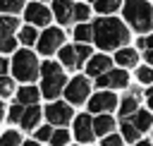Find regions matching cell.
Listing matches in <instances>:
<instances>
[{
  "label": "cell",
  "instance_id": "16",
  "mask_svg": "<svg viewBox=\"0 0 153 146\" xmlns=\"http://www.w3.org/2000/svg\"><path fill=\"white\" fill-rule=\"evenodd\" d=\"M112 127H115V120H112L110 115H100V117H96V122H93V132H96V134H108Z\"/></svg>",
  "mask_w": 153,
  "mask_h": 146
},
{
  "label": "cell",
  "instance_id": "29",
  "mask_svg": "<svg viewBox=\"0 0 153 146\" xmlns=\"http://www.w3.org/2000/svg\"><path fill=\"white\" fill-rule=\"evenodd\" d=\"M0 146H19V134L17 132H7L0 136Z\"/></svg>",
  "mask_w": 153,
  "mask_h": 146
},
{
  "label": "cell",
  "instance_id": "14",
  "mask_svg": "<svg viewBox=\"0 0 153 146\" xmlns=\"http://www.w3.org/2000/svg\"><path fill=\"white\" fill-rule=\"evenodd\" d=\"M60 60H62V65H67V67H79L76 48H72V45H65V48L60 50Z\"/></svg>",
  "mask_w": 153,
  "mask_h": 146
},
{
  "label": "cell",
  "instance_id": "11",
  "mask_svg": "<svg viewBox=\"0 0 153 146\" xmlns=\"http://www.w3.org/2000/svg\"><path fill=\"white\" fill-rule=\"evenodd\" d=\"M110 65H112V62H110V57H105V55H98V57H91V60H88V65H86V72H88L91 77H96V79H98V77H103V74L110 69Z\"/></svg>",
  "mask_w": 153,
  "mask_h": 146
},
{
  "label": "cell",
  "instance_id": "34",
  "mask_svg": "<svg viewBox=\"0 0 153 146\" xmlns=\"http://www.w3.org/2000/svg\"><path fill=\"white\" fill-rule=\"evenodd\" d=\"M76 57H79V65H81L84 60L91 57V48L88 45H76Z\"/></svg>",
  "mask_w": 153,
  "mask_h": 146
},
{
  "label": "cell",
  "instance_id": "35",
  "mask_svg": "<svg viewBox=\"0 0 153 146\" xmlns=\"http://www.w3.org/2000/svg\"><path fill=\"white\" fill-rule=\"evenodd\" d=\"M139 79H141L143 84H151V81H153V69H151V67H141V69H139Z\"/></svg>",
  "mask_w": 153,
  "mask_h": 146
},
{
  "label": "cell",
  "instance_id": "36",
  "mask_svg": "<svg viewBox=\"0 0 153 146\" xmlns=\"http://www.w3.org/2000/svg\"><path fill=\"white\" fill-rule=\"evenodd\" d=\"M53 134H55V132H53L50 127H38V129H36V136H38L41 141H43V139H53Z\"/></svg>",
  "mask_w": 153,
  "mask_h": 146
},
{
  "label": "cell",
  "instance_id": "6",
  "mask_svg": "<svg viewBox=\"0 0 153 146\" xmlns=\"http://www.w3.org/2000/svg\"><path fill=\"white\" fill-rule=\"evenodd\" d=\"M62 41H65V34L60 29H48L38 38V50L41 53H53V50H57V45H62Z\"/></svg>",
  "mask_w": 153,
  "mask_h": 146
},
{
  "label": "cell",
  "instance_id": "9",
  "mask_svg": "<svg viewBox=\"0 0 153 146\" xmlns=\"http://www.w3.org/2000/svg\"><path fill=\"white\" fill-rule=\"evenodd\" d=\"M31 24H38V26H45L48 22H50V12L43 7V5H38V2H31L29 7H26V14H24Z\"/></svg>",
  "mask_w": 153,
  "mask_h": 146
},
{
  "label": "cell",
  "instance_id": "47",
  "mask_svg": "<svg viewBox=\"0 0 153 146\" xmlns=\"http://www.w3.org/2000/svg\"><path fill=\"white\" fill-rule=\"evenodd\" d=\"M36 2H38V0H36Z\"/></svg>",
  "mask_w": 153,
  "mask_h": 146
},
{
  "label": "cell",
  "instance_id": "44",
  "mask_svg": "<svg viewBox=\"0 0 153 146\" xmlns=\"http://www.w3.org/2000/svg\"><path fill=\"white\" fill-rule=\"evenodd\" d=\"M2 115H5V108H2V103H0V120H2Z\"/></svg>",
  "mask_w": 153,
  "mask_h": 146
},
{
  "label": "cell",
  "instance_id": "1",
  "mask_svg": "<svg viewBox=\"0 0 153 146\" xmlns=\"http://www.w3.org/2000/svg\"><path fill=\"white\" fill-rule=\"evenodd\" d=\"M93 38H96V43H98L100 48L112 50V48L124 45V43L129 41V31L124 29L122 22L105 17V19H98V22L93 24Z\"/></svg>",
  "mask_w": 153,
  "mask_h": 146
},
{
  "label": "cell",
  "instance_id": "43",
  "mask_svg": "<svg viewBox=\"0 0 153 146\" xmlns=\"http://www.w3.org/2000/svg\"><path fill=\"white\" fill-rule=\"evenodd\" d=\"M22 146H41V144H38V141H24Z\"/></svg>",
  "mask_w": 153,
  "mask_h": 146
},
{
  "label": "cell",
  "instance_id": "38",
  "mask_svg": "<svg viewBox=\"0 0 153 146\" xmlns=\"http://www.w3.org/2000/svg\"><path fill=\"white\" fill-rule=\"evenodd\" d=\"M96 84H98L100 89H103V86H110V77H108V74H103V77H98V79H96Z\"/></svg>",
  "mask_w": 153,
  "mask_h": 146
},
{
  "label": "cell",
  "instance_id": "12",
  "mask_svg": "<svg viewBox=\"0 0 153 146\" xmlns=\"http://www.w3.org/2000/svg\"><path fill=\"white\" fill-rule=\"evenodd\" d=\"M53 10H55V17L60 24H69L74 19V7L69 0H55L53 2Z\"/></svg>",
  "mask_w": 153,
  "mask_h": 146
},
{
  "label": "cell",
  "instance_id": "40",
  "mask_svg": "<svg viewBox=\"0 0 153 146\" xmlns=\"http://www.w3.org/2000/svg\"><path fill=\"white\" fill-rule=\"evenodd\" d=\"M5 69H7V62L0 57V77H5Z\"/></svg>",
  "mask_w": 153,
  "mask_h": 146
},
{
  "label": "cell",
  "instance_id": "42",
  "mask_svg": "<svg viewBox=\"0 0 153 146\" xmlns=\"http://www.w3.org/2000/svg\"><path fill=\"white\" fill-rule=\"evenodd\" d=\"M146 60H148V65H153V50H148V53H146Z\"/></svg>",
  "mask_w": 153,
  "mask_h": 146
},
{
  "label": "cell",
  "instance_id": "10",
  "mask_svg": "<svg viewBox=\"0 0 153 146\" xmlns=\"http://www.w3.org/2000/svg\"><path fill=\"white\" fill-rule=\"evenodd\" d=\"M115 96L110 93V91H100V93H96L93 98H91V103H88V110H112L115 108Z\"/></svg>",
  "mask_w": 153,
  "mask_h": 146
},
{
  "label": "cell",
  "instance_id": "41",
  "mask_svg": "<svg viewBox=\"0 0 153 146\" xmlns=\"http://www.w3.org/2000/svg\"><path fill=\"white\" fill-rule=\"evenodd\" d=\"M146 96H148V105H151V108H153V86H151V89H148V91H146Z\"/></svg>",
  "mask_w": 153,
  "mask_h": 146
},
{
  "label": "cell",
  "instance_id": "45",
  "mask_svg": "<svg viewBox=\"0 0 153 146\" xmlns=\"http://www.w3.org/2000/svg\"><path fill=\"white\" fill-rule=\"evenodd\" d=\"M136 146H151V144H148V141H139Z\"/></svg>",
  "mask_w": 153,
  "mask_h": 146
},
{
  "label": "cell",
  "instance_id": "31",
  "mask_svg": "<svg viewBox=\"0 0 153 146\" xmlns=\"http://www.w3.org/2000/svg\"><path fill=\"white\" fill-rule=\"evenodd\" d=\"M67 139H69V134H67L65 129H57V132L53 134L50 144H53V146H65V144H67Z\"/></svg>",
  "mask_w": 153,
  "mask_h": 146
},
{
  "label": "cell",
  "instance_id": "3",
  "mask_svg": "<svg viewBox=\"0 0 153 146\" xmlns=\"http://www.w3.org/2000/svg\"><path fill=\"white\" fill-rule=\"evenodd\" d=\"M12 72L19 81H31L38 77V62H36V55L31 50H19L14 53V60H12Z\"/></svg>",
  "mask_w": 153,
  "mask_h": 146
},
{
  "label": "cell",
  "instance_id": "19",
  "mask_svg": "<svg viewBox=\"0 0 153 146\" xmlns=\"http://www.w3.org/2000/svg\"><path fill=\"white\" fill-rule=\"evenodd\" d=\"M139 132H143V129H148L151 127V115L146 112V110H139L136 115H134V122H131Z\"/></svg>",
  "mask_w": 153,
  "mask_h": 146
},
{
  "label": "cell",
  "instance_id": "18",
  "mask_svg": "<svg viewBox=\"0 0 153 146\" xmlns=\"http://www.w3.org/2000/svg\"><path fill=\"white\" fill-rule=\"evenodd\" d=\"M122 110V117H129V115H136V110H139V103H136V98L134 96H127L124 101H122V105H120Z\"/></svg>",
  "mask_w": 153,
  "mask_h": 146
},
{
  "label": "cell",
  "instance_id": "32",
  "mask_svg": "<svg viewBox=\"0 0 153 146\" xmlns=\"http://www.w3.org/2000/svg\"><path fill=\"white\" fill-rule=\"evenodd\" d=\"M14 50V38L12 36H0V53H10Z\"/></svg>",
  "mask_w": 153,
  "mask_h": 146
},
{
  "label": "cell",
  "instance_id": "7",
  "mask_svg": "<svg viewBox=\"0 0 153 146\" xmlns=\"http://www.w3.org/2000/svg\"><path fill=\"white\" fill-rule=\"evenodd\" d=\"M93 120L88 117V115H79L76 117V122H74V136L79 139V141H91L93 139Z\"/></svg>",
  "mask_w": 153,
  "mask_h": 146
},
{
  "label": "cell",
  "instance_id": "27",
  "mask_svg": "<svg viewBox=\"0 0 153 146\" xmlns=\"http://www.w3.org/2000/svg\"><path fill=\"white\" fill-rule=\"evenodd\" d=\"M19 38L29 45V43H36V38H38V36H36V29H33V26H24V29L19 31Z\"/></svg>",
  "mask_w": 153,
  "mask_h": 146
},
{
  "label": "cell",
  "instance_id": "2",
  "mask_svg": "<svg viewBox=\"0 0 153 146\" xmlns=\"http://www.w3.org/2000/svg\"><path fill=\"white\" fill-rule=\"evenodd\" d=\"M124 19L134 26V31H151L153 7L143 0H124Z\"/></svg>",
  "mask_w": 153,
  "mask_h": 146
},
{
  "label": "cell",
  "instance_id": "39",
  "mask_svg": "<svg viewBox=\"0 0 153 146\" xmlns=\"http://www.w3.org/2000/svg\"><path fill=\"white\" fill-rule=\"evenodd\" d=\"M139 45H146V48H151V50H153V34H151L148 38H143V41H141Z\"/></svg>",
  "mask_w": 153,
  "mask_h": 146
},
{
  "label": "cell",
  "instance_id": "20",
  "mask_svg": "<svg viewBox=\"0 0 153 146\" xmlns=\"http://www.w3.org/2000/svg\"><path fill=\"white\" fill-rule=\"evenodd\" d=\"M110 77V86H117V89H122V86H127V72H122V69H115V72H110L108 74Z\"/></svg>",
  "mask_w": 153,
  "mask_h": 146
},
{
  "label": "cell",
  "instance_id": "22",
  "mask_svg": "<svg viewBox=\"0 0 153 146\" xmlns=\"http://www.w3.org/2000/svg\"><path fill=\"white\" fill-rule=\"evenodd\" d=\"M74 36H76V41L86 43V41H91V38H93V26H86V24H81V26H76Z\"/></svg>",
  "mask_w": 153,
  "mask_h": 146
},
{
  "label": "cell",
  "instance_id": "15",
  "mask_svg": "<svg viewBox=\"0 0 153 146\" xmlns=\"http://www.w3.org/2000/svg\"><path fill=\"white\" fill-rule=\"evenodd\" d=\"M19 103L22 105H33L36 101H38V89H33V86H24V89H19Z\"/></svg>",
  "mask_w": 153,
  "mask_h": 146
},
{
  "label": "cell",
  "instance_id": "33",
  "mask_svg": "<svg viewBox=\"0 0 153 146\" xmlns=\"http://www.w3.org/2000/svg\"><path fill=\"white\" fill-rule=\"evenodd\" d=\"M74 17H76L79 22L88 19V7H86V5H74Z\"/></svg>",
  "mask_w": 153,
  "mask_h": 146
},
{
  "label": "cell",
  "instance_id": "25",
  "mask_svg": "<svg viewBox=\"0 0 153 146\" xmlns=\"http://www.w3.org/2000/svg\"><path fill=\"white\" fill-rule=\"evenodd\" d=\"M24 7V0H0V12H19Z\"/></svg>",
  "mask_w": 153,
  "mask_h": 146
},
{
  "label": "cell",
  "instance_id": "30",
  "mask_svg": "<svg viewBox=\"0 0 153 146\" xmlns=\"http://www.w3.org/2000/svg\"><path fill=\"white\" fill-rule=\"evenodd\" d=\"M14 91V84H12V79L10 77H0V96L5 98V96H10Z\"/></svg>",
  "mask_w": 153,
  "mask_h": 146
},
{
  "label": "cell",
  "instance_id": "28",
  "mask_svg": "<svg viewBox=\"0 0 153 146\" xmlns=\"http://www.w3.org/2000/svg\"><path fill=\"white\" fill-rule=\"evenodd\" d=\"M24 112H26V108H22V103H17V105H12L10 108V122H22V117H24Z\"/></svg>",
  "mask_w": 153,
  "mask_h": 146
},
{
  "label": "cell",
  "instance_id": "4",
  "mask_svg": "<svg viewBox=\"0 0 153 146\" xmlns=\"http://www.w3.org/2000/svg\"><path fill=\"white\" fill-rule=\"evenodd\" d=\"M65 96H67L69 103H76V105L84 103L86 96H88V79H86V77H74V79L67 84Z\"/></svg>",
  "mask_w": 153,
  "mask_h": 146
},
{
  "label": "cell",
  "instance_id": "26",
  "mask_svg": "<svg viewBox=\"0 0 153 146\" xmlns=\"http://www.w3.org/2000/svg\"><path fill=\"white\" fill-rule=\"evenodd\" d=\"M41 74H43V79H45V77H53V74H62V69L57 67V62H50V60H48V62L41 65Z\"/></svg>",
  "mask_w": 153,
  "mask_h": 146
},
{
  "label": "cell",
  "instance_id": "24",
  "mask_svg": "<svg viewBox=\"0 0 153 146\" xmlns=\"http://www.w3.org/2000/svg\"><path fill=\"white\" fill-rule=\"evenodd\" d=\"M120 5H122V0H98L96 2V10L98 12H115Z\"/></svg>",
  "mask_w": 153,
  "mask_h": 146
},
{
  "label": "cell",
  "instance_id": "23",
  "mask_svg": "<svg viewBox=\"0 0 153 146\" xmlns=\"http://www.w3.org/2000/svg\"><path fill=\"white\" fill-rule=\"evenodd\" d=\"M139 134H141V132H139L131 122H124V124H122V139H127V141H136Z\"/></svg>",
  "mask_w": 153,
  "mask_h": 146
},
{
  "label": "cell",
  "instance_id": "5",
  "mask_svg": "<svg viewBox=\"0 0 153 146\" xmlns=\"http://www.w3.org/2000/svg\"><path fill=\"white\" fill-rule=\"evenodd\" d=\"M45 117L53 122V124H57V127H62V124H67L69 120H72V108L67 105V103H50L48 108H45Z\"/></svg>",
  "mask_w": 153,
  "mask_h": 146
},
{
  "label": "cell",
  "instance_id": "37",
  "mask_svg": "<svg viewBox=\"0 0 153 146\" xmlns=\"http://www.w3.org/2000/svg\"><path fill=\"white\" fill-rule=\"evenodd\" d=\"M120 144H122V136H117V134H110L103 139V146H120Z\"/></svg>",
  "mask_w": 153,
  "mask_h": 146
},
{
  "label": "cell",
  "instance_id": "21",
  "mask_svg": "<svg viewBox=\"0 0 153 146\" xmlns=\"http://www.w3.org/2000/svg\"><path fill=\"white\" fill-rule=\"evenodd\" d=\"M14 29H17V19H14V17H5V19H0V36H10Z\"/></svg>",
  "mask_w": 153,
  "mask_h": 146
},
{
  "label": "cell",
  "instance_id": "13",
  "mask_svg": "<svg viewBox=\"0 0 153 146\" xmlns=\"http://www.w3.org/2000/svg\"><path fill=\"white\" fill-rule=\"evenodd\" d=\"M38 117H41V108L38 105H29L26 112H24V117H22V127L24 129H33V124L38 122Z\"/></svg>",
  "mask_w": 153,
  "mask_h": 146
},
{
  "label": "cell",
  "instance_id": "17",
  "mask_svg": "<svg viewBox=\"0 0 153 146\" xmlns=\"http://www.w3.org/2000/svg\"><path fill=\"white\" fill-rule=\"evenodd\" d=\"M115 60H117L120 65L129 67V65H136V53H134L131 48H124V50H120V53L115 55Z\"/></svg>",
  "mask_w": 153,
  "mask_h": 146
},
{
  "label": "cell",
  "instance_id": "46",
  "mask_svg": "<svg viewBox=\"0 0 153 146\" xmlns=\"http://www.w3.org/2000/svg\"><path fill=\"white\" fill-rule=\"evenodd\" d=\"M93 2H98V0H93Z\"/></svg>",
  "mask_w": 153,
  "mask_h": 146
},
{
  "label": "cell",
  "instance_id": "8",
  "mask_svg": "<svg viewBox=\"0 0 153 146\" xmlns=\"http://www.w3.org/2000/svg\"><path fill=\"white\" fill-rule=\"evenodd\" d=\"M65 74H53V77H45L43 79V86H41V91H43V96H48V98H57V93L65 89Z\"/></svg>",
  "mask_w": 153,
  "mask_h": 146
}]
</instances>
